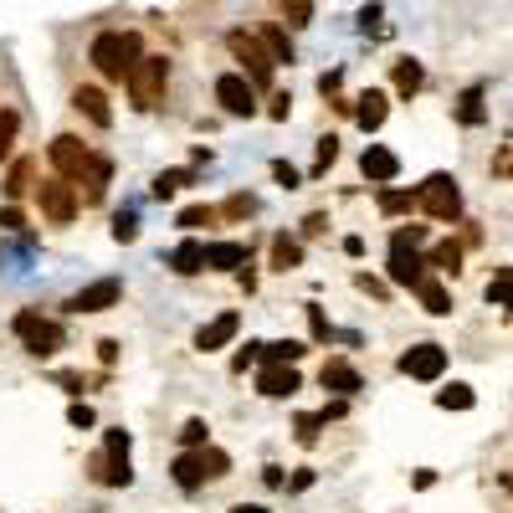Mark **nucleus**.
<instances>
[{
	"label": "nucleus",
	"mask_w": 513,
	"mask_h": 513,
	"mask_svg": "<svg viewBox=\"0 0 513 513\" xmlns=\"http://www.w3.org/2000/svg\"><path fill=\"white\" fill-rule=\"evenodd\" d=\"M128 82V98H134V108H154L170 88V62L164 57H134V67L124 72Z\"/></svg>",
	"instance_id": "nucleus-1"
},
{
	"label": "nucleus",
	"mask_w": 513,
	"mask_h": 513,
	"mask_svg": "<svg viewBox=\"0 0 513 513\" xmlns=\"http://www.w3.org/2000/svg\"><path fill=\"white\" fill-rule=\"evenodd\" d=\"M134 57H139V36L134 32H103L93 42V67L108 82H124V72L134 67Z\"/></svg>",
	"instance_id": "nucleus-2"
},
{
	"label": "nucleus",
	"mask_w": 513,
	"mask_h": 513,
	"mask_svg": "<svg viewBox=\"0 0 513 513\" xmlns=\"http://www.w3.org/2000/svg\"><path fill=\"white\" fill-rule=\"evenodd\" d=\"M226 467H231V457L201 442V447H191L185 457H175V467H170V472H175V482L185 488V493H195L206 478H226Z\"/></svg>",
	"instance_id": "nucleus-3"
},
{
	"label": "nucleus",
	"mask_w": 513,
	"mask_h": 513,
	"mask_svg": "<svg viewBox=\"0 0 513 513\" xmlns=\"http://www.w3.org/2000/svg\"><path fill=\"white\" fill-rule=\"evenodd\" d=\"M226 47L237 51V62L247 67V82H252V88H273V72H277V62L267 57V47H262L256 36H247V32H231V36H226Z\"/></svg>",
	"instance_id": "nucleus-4"
},
{
	"label": "nucleus",
	"mask_w": 513,
	"mask_h": 513,
	"mask_svg": "<svg viewBox=\"0 0 513 513\" xmlns=\"http://www.w3.org/2000/svg\"><path fill=\"white\" fill-rule=\"evenodd\" d=\"M416 206L432 216V221H457L462 216V195H457V180L452 175H432L416 191Z\"/></svg>",
	"instance_id": "nucleus-5"
},
{
	"label": "nucleus",
	"mask_w": 513,
	"mask_h": 513,
	"mask_svg": "<svg viewBox=\"0 0 513 513\" xmlns=\"http://www.w3.org/2000/svg\"><path fill=\"white\" fill-rule=\"evenodd\" d=\"M16 334H21V344H26V354H36V359H47V354H57L62 350V323H47L42 313H16Z\"/></svg>",
	"instance_id": "nucleus-6"
},
{
	"label": "nucleus",
	"mask_w": 513,
	"mask_h": 513,
	"mask_svg": "<svg viewBox=\"0 0 513 513\" xmlns=\"http://www.w3.org/2000/svg\"><path fill=\"white\" fill-rule=\"evenodd\" d=\"M36 201H42V216H47V221H57V226H67L72 216H78V191H72L62 175L42 180V185H36Z\"/></svg>",
	"instance_id": "nucleus-7"
},
{
	"label": "nucleus",
	"mask_w": 513,
	"mask_h": 513,
	"mask_svg": "<svg viewBox=\"0 0 513 513\" xmlns=\"http://www.w3.org/2000/svg\"><path fill=\"white\" fill-rule=\"evenodd\" d=\"M216 103H221L231 118H252L256 113V88L241 72H226V78H216Z\"/></svg>",
	"instance_id": "nucleus-8"
},
{
	"label": "nucleus",
	"mask_w": 513,
	"mask_h": 513,
	"mask_svg": "<svg viewBox=\"0 0 513 513\" xmlns=\"http://www.w3.org/2000/svg\"><path fill=\"white\" fill-rule=\"evenodd\" d=\"M47 154H51V170H57L62 180H78V170L88 164V145H82L78 134H57Z\"/></svg>",
	"instance_id": "nucleus-9"
},
{
	"label": "nucleus",
	"mask_w": 513,
	"mask_h": 513,
	"mask_svg": "<svg viewBox=\"0 0 513 513\" xmlns=\"http://www.w3.org/2000/svg\"><path fill=\"white\" fill-rule=\"evenodd\" d=\"M118 298H124V283H118V277H98V283H88L67 308H72V313H103V308H113Z\"/></svg>",
	"instance_id": "nucleus-10"
},
{
	"label": "nucleus",
	"mask_w": 513,
	"mask_h": 513,
	"mask_svg": "<svg viewBox=\"0 0 513 513\" xmlns=\"http://www.w3.org/2000/svg\"><path fill=\"white\" fill-rule=\"evenodd\" d=\"M401 369L411 380H436V375L447 369V350H442V344H416V350L401 354Z\"/></svg>",
	"instance_id": "nucleus-11"
},
{
	"label": "nucleus",
	"mask_w": 513,
	"mask_h": 513,
	"mask_svg": "<svg viewBox=\"0 0 513 513\" xmlns=\"http://www.w3.org/2000/svg\"><path fill=\"white\" fill-rule=\"evenodd\" d=\"M256 390H262V396H273V401H288V396L303 390V380H298V369H293V365H262Z\"/></svg>",
	"instance_id": "nucleus-12"
},
{
	"label": "nucleus",
	"mask_w": 513,
	"mask_h": 513,
	"mask_svg": "<svg viewBox=\"0 0 513 513\" xmlns=\"http://www.w3.org/2000/svg\"><path fill=\"white\" fill-rule=\"evenodd\" d=\"M421 277H426V262L416 256V247H390V283L416 288Z\"/></svg>",
	"instance_id": "nucleus-13"
},
{
	"label": "nucleus",
	"mask_w": 513,
	"mask_h": 513,
	"mask_svg": "<svg viewBox=\"0 0 513 513\" xmlns=\"http://www.w3.org/2000/svg\"><path fill=\"white\" fill-rule=\"evenodd\" d=\"M108 175H113V160H103V154H88V164L78 170L82 201H88V206H93V201H103V191H108Z\"/></svg>",
	"instance_id": "nucleus-14"
},
{
	"label": "nucleus",
	"mask_w": 513,
	"mask_h": 513,
	"mask_svg": "<svg viewBox=\"0 0 513 513\" xmlns=\"http://www.w3.org/2000/svg\"><path fill=\"white\" fill-rule=\"evenodd\" d=\"M237 329H241V319L237 313H221V319H210L201 334H195V350L201 354H210V350H226L231 339H237Z\"/></svg>",
	"instance_id": "nucleus-15"
},
{
	"label": "nucleus",
	"mask_w": 513,
	"mask_h": 513,
	"mask_svg": "<svg viewBox=\"0 0 513 513\" xmlns=\"http://www.w3.org/2000/svg\"><path fill=\"white\" fill-rule=\"evenodd\" d=\"M359 170H365V180H375V185H390V180L401 175V160H396L390 149L369 145V149H365V160H359Z\"/></svg>",
	"instance_id": "nucleus-16"
},
{
	"label": "nucleus",
	"mask_w": 513,
	"mask_h": 513,
	"mask_svg": "<svg viewBox=\"0 0 513 513\" xmlns=\"http://www.w3.org/2000/svg\"><path fill=\"white\" fill-rule=\"evenodd\" d=\"M319 380H323V390H339V396H354V390H359V369H354V365H344V359H329Z\"/></svg>",
	"instance_id": "nucleus-17"
},
{
	"label": "nucleus",
	"mask_w": 513,
	"mask_h": 513,
	"mask_svg": "<svg viewBox=\"0 0 513 513\" xmlns=\"http://www.w3.org/2000/svg\"><path fill=\"white\" fill-rule=\"evenodd\" d=\"M170 267H175L180 277L206 273V247H201V241H180L175 252H170Z\"/></svg>",
	"instance_id": "nucleus-18"
},
{
	"label": "nucleus",
	"mask_w": 513,
	"mask_h": 513,
	"mask_svg": "<svg viewBox=\"0 0 513 513\" xmlns=\"http://www.w3.org/2000/svg\"><path fill=\"white\" fill-rule=\"evenodd\" d=\"M241 262H247V241H210L206 247V267L231 273V267H241Z\"/></svg>",
	"instance_id": "nucleus-19"
},
{
	"label": "nucleus",
	"mask_w": 513,
	"mask_h": 513,
	"mask_svg": "<svg viewBox=\"0 0 513 513\" xmlns=\"http://www.w3.org/2000/svg\"><path fill=\"white\" fill-rule=\"evenodd\" d=\"M354 124L365 128V134H375V128L385 124V93H365V98H354Z\"/></svg>",
	"instance_id": "nucleus-20"
},
{
	"label": "nucleus",
	"mask_w": 513,
	"mask_h": 513,
	"mask_svg": "<svg viewBox=\"0 0 513 513\" xmlns=\"http://www.w3.org/2000/svg\"><path fill=\"white\" fill-rule=\"evenodd\" d=\"M72 103H78V113H88V118H93L98 128H108V124H113V108H108V98L98 93V88H78V98H72Z\"/></svg>",
	"instance_id": "nucleus-21"
},
{
	"label": "nucleus",
	"mask_w": 513,
	"mask_h": 513,
	"mask_svg": "<svg viewBox=\"0 0 513 513\" xmlns=\"http://www.w3.org/2000/svg\"><path fill=\"white\" fill-rule=\"evenodd\" d=\"M308 344H298V339H277V344H256V354L267 359V365H298L303 359Z\"/></svg>",
	"instance_id": "nucleus-22"
},
{
	"label": "nucleus",
	"mask_w": 513,
	"mask_h": 513,
	"mask_svg": "<svg viewBox=\"0 0 513 513\" xmlns=\"http://www.w3.org/2000/svg\"><path fill=\"white\" fill-rule=\"evenodd\" d=\"M416 293H421V303H426V313H436V319H442V313H452V298H447V288H442L436 277H421Z\"/></svg>",
	"instance_id": "nucleus-23"
},
{
	"label": "nucleus",
	"mask_w": 513,
	"mask_h": 513,
	"mask_svg": "<svg viewBox=\"0 0 513 513\" xmlns=\"http://www.w3.org/2000/svg\"><path fill=\"white\" fill-rule=\"evenodd\" d=\"M191 170H164V175H154V185H149V195H154V201H170V195L175 191H185V185H191Z\"/></svg>",
	"instance_id": "nucleus-24"
},
{
	"label": "nucleus",
	"mask_w": 513,
	"mask_h": 513,
	"mask_svg": "<svg viewBox=\"0 0 513 513\" xmlns=\"http://www.w3.org/2000/svg\"><path fill=\"white\" fill-rule=\"evenodd\" d=\"M298 262H303V247H298L293 237H277L273 241V267L277 273H288V267H298Z\"/></svg>",
	"instance_id": "nucleus-25"
},
{
	"label": "nucleus",
	"mask_w": 513,
	"mask_h": 513,
	"mask_svg": "<svg viewBox=\"0 0 513 513\" xmlns=\"http://www.w3.org/2000/svg\"><path fill=\"white\" fill-rule=\"evenodd\" d=\"M262 47H267V57H273V62H293V42H288V32H283V26H267V32H262Z\"/></svg>",
	"instance_id": "nucleus-26"
},
{
	"label": "nucleus",
	"mask_w": 513,
	"mask_h": 513,
	"mask_svg": "<svg viewBox=\"0 0 513 513\" xmlns=\"http://www.w3.org/2000/svg\"><path fill=\"white\" fill-rule=\"evenodd\" d=\"M472 401H478V396H472V385H452V390H442V396H436V406H442V411H472Z\"/></svg>",
	"instance_id": "nucleus-27"
},
{
	"label": "nucleus",
	"mask_w": 513,
	"mask_h": 513,
	"mask_svg": "<svg viewBox=\"0 0 513 513\" xmlns=\"http://www.w3.org/2000/svg\"><path fill=\"white\" fill-rule=\"evenodd\" d=\"M26 185H32V160H16V164H11V175H5V195H11V201H21V195H26Z\"/></svg>",
	"instance_id": "nucleus-28"
},
{
	"label": "nucleus",
	"mask_w": 513,
	"mask_h": 513,
	"mask_svg": "<svg viewBox=\"0 0 513 513\" xmlns=\"http://www.w3.org/2000/svg\"><path fill=\"white\" fill-rule=\"evenodd\" d=\"M432 267L436 273H457V267H462V247H457V241H442L432 252Z\"/></svg>",
	"instance_id": "nucleus-29"
},
{
	"label": "nucleus",
	"mask_w": 513,
	"mask_h": 513,
	"mask_svg": "<svg viewBox=\"0 0 513 513\" xmlns=\"http://www.w3.org/2000/svg\"><path fill=\"white\" fill-rule=\"evenodd\" d=\"M277 11H283L288 26H308L313 21V0H277Z\"/></svg>",
	"instance_id": "nucleus-30"
},
{
	"label": "nucleus",
	"mask_w": 513,
	"mask_h": 513,
	"mask_svg": "<svg viewBox=\"0 0 513 513\" xmlns=\"http://www.w3.org/2000/svg\"><path fill=\"white\" fill-rule=\"evenodd\" d=\"M16 128H21V113L16 108H0V160L11 154V145H16Z\"/></svg>",
	"instance_id": "nucleus-31"
},
{
	"label": "nucleus",
	"mask_w": 513,
	"mask_h": 513,
	"mask_svg": "<svg viewBox=\"0 0 513 513\" xmlns=\"http://www.w3.org/2000/svg\"><path fill=\"white\" fill-rule=\"evenodd\" d=\"M457 118H462V124H482V118H488V108H482V88L462 93V108H457Z\"/></svg>",
	"instance_id": "nucleus-32"
},
{
	"label": "nucleus",
	"mask_w": 513,
	"mask_h": 513,
	"mask_svg": "<svg viewBox=\"0 0 513 513\" xmlns=\"http://www.w3.org/2000/svg\"><path fill=\"white\" fill-rule=\"evenodd\" d=\"M216 216H221V210H210V206H191V210H180V226H185V231H201V226H210Z\"/></svg>",
	"instance_id": "nucleus-33"
},
{
	"label": "nucleus",
	"mask_w": 513,
	"mask_h": 513,
	"mask_svg": "<svg viewBox=\"0 0 513 513\" xmlns=\"http://www.w3.org/2000/svg\"><path fill=\"white\" fill-rule=\"evenodd\" d=\"M416 206V195H406V191H380V210H390V216H401V210Z\"/></svg>",
	"instance_id": "nucleus-34"
},
{
	"label": "nucleus",
	"mask_w": 513,
	"mask_h": 513,
	"mask_svg": "<svg viewBox=\"0 0 513 513\" xmlns=\"http://www.w3.org/2000/svg\"><path fill=\"white\" fill-rule=\"evenodd\" d=\"M396 88L411 98V93L421 88V67H416V62H401V67H396Z\"/></svg>",
	"instance_id": "nucleus-35"
},
{
	"label": "nucleus",
	"mask_w": 513,
	"mask_h": 513,
	"mask_svg": "<svg viewBox=\"0 0 513 513\" xmlns=\"http://www.w3.org/2000/svg\"><path fill=\"white\" fill-rule=\"evenodd\" d=\"M488 303H498V308L508 303V267H498V277L488 283Z\"/></svg>",
	"instance_id": "nucleus-36"
},
{
	"label": "nucleus",
	"mask_w": 513,
	"mask_h": 513,
	"mask_svg": "<svg viewBox=\"0 0 513 513\" xmlns=\"http://www.w3.org/2000/svg\"><path fill=\"white\" fill-rule=\"evenodd\" d=\"M319 426H323V416H298V442L313 447V442H319Z\"/></svg>",
	"instance_id": "nucleus-37"
},
{
	"label": "nucleus",
	"mask_w": 513,
	"mask_h": 513,
	"mask_svg": "<svg viewBox=\"0 0 513 513\" xmlns=\"http://www.w3.org/2000/svg\"><path fill=\"white\" fill-rule=\"evenodd\" d=\"M421 241H426V226H401L390 247H421Z\"/></svg>",
	"instance_id": "nucleus-38"
},
{
	"label": "nucleus",
	"mask_w": 513,
	"mask_h": 513,
	"mask_svg": "<svg viewBox=\"0 0 513 513\" xmlns=\"http://www.w3.org/2000/svg\"><path fill=\"white\" fill-rule=\"evenodd\" d=\"M134 237H139V221H134V216L124 210V216L113 221V241H134Z\"/></svg>",
	"instance_id": "nucleus-39"
},
{
	"label": "nucleus",
	"mask_w": 513,
	"mask_h": 513,
	"mask_svg": "<svg viewBox=\"0 0 513 513\" xmlns=\"http://www.w3.org/2000/svg\"><path fill=\"white\" fill-rule=\"evenodd\" d=\"M180 442H185V447H201V442H206V421H185V426H180Z\"/></svg>",
	"instance_id": "nucleus-40"
},
{
	"label": "nucleus",
	"mask_w": 513,
	"mask_h": 513,
	"mask_svg": "<svg viewBox=\"0 0 513 513\" xmlns=\"http://www.w3.org/2000/svg\"><path fill=\"white\" fill-rule=\"evenodd\" d=\"M67 421H72V426H78V432H88V426H93V406H67Z\"/></svg>",
	"instance_id": "nucleus-41"
},
{
	"label": "nucleus",
	"mask_w": 513,
	"mask_h": 513,
	"mask_svg": "<svg viewBox=\"0 0 513 513\" xmlns=\"http://www.w3.org/2000/svg\"><path fill=\"white\" fill-rule=\"evenodd\" d=\"M334 160H339V139L329 134V139H319V170H329Z\"/></svg>",
	"instance_id": "nucleus-42"
},
{
	"label": "nucleus",
	"mask_w": 513,
	"mask_h": 513,
	"mask_svg": "<svg viewBox=\"0 0 513 513\" xmlns=\"http://www.w3.org/2000/svg\"><path fill=\"white\" fill-rule=\"evenodd\" d=\"M252 210H256L252 195H231V201H226V216H252Z\"/></svg>",
	"instance_id": "nucleus-43"
},
{
	"label": "nucleus",
	"mask_w": 513,
	"mask_h": 513,
	"mask_svg": "<svg viewBox=\"0 0 513 513\" xmlns=\"http://www.w3.org/2000/svg\"><path fill=\"white\" fill-rule=\"evenodd\" d=\"M273 175L283 180V185H288V191H293V185H298V180H303V175H298V170H293L288 160H277V164H273Z\"/></svg>",
	"instance_id": "nucleus-44"
},
{
	"label": "nucleus",
	"mask_w": 513,
	"mask_h": 513,
	"mask_svg": "<svg viewBox=\"0 0 513 513\" xmlns=\"http://www.w3.org/2000/svg\"><path fill=\"white\" fill-rule=\"evenodd\" d=\"M0 226H5V231H26V216L11 206V210H0Z\"/></svg>",
	"instance_id": "nucleus-45"
},
{
	"label": "nucleus",
	"mask_w": 513,
	"mask_h": 513,
	"mask_svg": "<svg viewBox=\"0 0 513 513\" xmlns=\"http://www.w3.org/2000/svg\"><path fill=\"white\" fill-rule=\"evenodd\" d=\"M108 457H128V432H108Z\"/></svg>",
	"instance_id": "nucleus-46"
},
{
	"label": "nucleus",
	"mask_w": 513,
	"mask_h": 513,
	"mask_svg": "<svg viewBox=\"0 0 513 513\" xmlns=\"http://www.w3.org/2000/svg\"><path fill=\"white\" fill-rule=\"evenodd\" d=\"M288 108H293V98H288V93H277V98H273V108H267V113H273L277 124H283V118H288Z\"/></svg>",
	"instance_id": "nucleus-47"
},
{
	"label": "nucleus",
	"mask_w": 513,
	"mask_h": 513,
	"mask_svg": "<svg viewBox=\"0 0 513 513\" xmlns=\"http://www.w3.org/2000/svg\"><path fill=\"white\" fill-rule=\"evenodd\" d=\"M319 93H323V98L339 93V72H323V78H319Z\"/></svg>",
	"instance_id": "nucleus-48"
},
{
	"label": "nucleus",
	"mask_w": 513,
	"mask_h": 513,
	"mask_svg": "<svg viewBox=\"0 0 513 513\" xmlns=\"http://www.w3.org/2000/svg\"><path fill=\"white\" fill-rule=\"evenodd\" d=\"M375 21H380V5H365V11H359V26H365V32H369Z\"/></svg>",
	"instance_id": "nucleus-49"
},
{
	"label": "nucleus",
	"mask_w": 513,
	"mask_h": 513,
	"mask_svg": "<svg viewBox=\"0 0 513 513\" xmlns=\"http://www.w3.org/2000/svg\"><path fill=\"white\" fill-rule=\"evenodd\" d=\"M98 354H103V365H113V359H118V344H113V339H103V344H98Z\"/></svg>",
	"instance_id": "nucleus-50"
},
{
	"label": "nucleus",
	"mask_w": 513,
	"mask_h": 513,
	"mask_svg": "<svg viewBox=\"0 0 513 513\" xmlns=\"http://www.w3.org/2000/svg\"><path fill=\"white\" fill-rule=\"evenodd\" d=\"M308 482H313V472H308V467H303V472H293V482H288V488H293V493H303Z\"/></svg>",
	"instance_id": "nucleus-51"
},
{
	"label": "nucleus",
	"mask_w": 513,
	"mask_h": 513,
	"mask_svg": "<svg viewBox=\"0 0 513 513\" xmlns=\"http://www.w3.org/2000/svg\"><path fill=\"white\" fill-rule=\"evenodd\" d=\"M323 226H329V216H308V221H303V231H308V237H319Z\"/></svg>",
	"instance_id": "nucleus-52"
},
{
	"label": "nucleus",
	"mask_w": 513,
	"mask_h": 513,
	"mask_svg": "<svg viewBox=\"0 0 513 513\" xmlns=\"http://www.w3.org/2000/svg\"><path fill=\"white\" fill-rule=\"evenodd\" d=\"M231 513H267V508H262V503H237Z\"/></svg>",
	"instance_id": "nucleus-53"
}]
</instances>
